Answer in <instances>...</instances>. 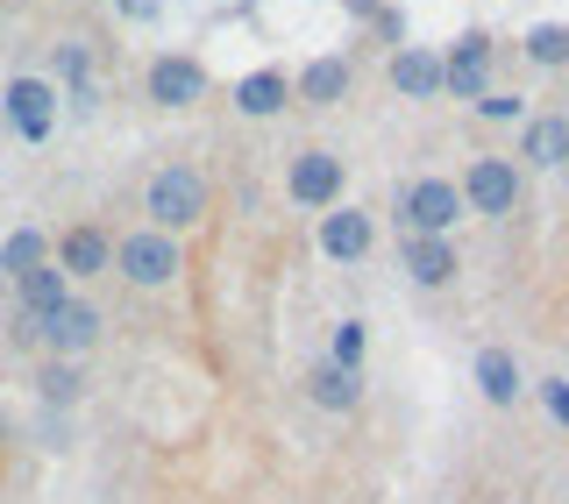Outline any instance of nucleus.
<instances>
[{"label":"nucleus","instance_id":"obj_1","mask_svg":"<svg viewBox=\"0 0 569 504\" xmlns=\"http://www.w3.org/2000/svg\"><path fill=\"white\" fill-rule=\"evenodd\" d=\"M142 213L157 221V235H178V228H192L207 213V178L192 164H164L150 178V192H142Z\"/></svg>","mask_w":569,"mask_h":504},{"label":"nucleus","instance_id":"obj_2","mask_svg":"<svg viewBox=\"0 0 569 504\" xmlns=\"http://www.w3.org/2000/svg\"><path fill=\"white\" fill-rule=\"evenodd\" d=\"M114 270H121L129 284H142V292H164L178 270H186V256H178V235L142 228V235H121V242H114Z\"/></svg>","mask_w":569,"mask_h":504},{"label":"nucleus","instance_id":"obj_3","mask_svg":"<svg viewBox=\"0 0 569 504\" xmlns=\"http://www.w3.org/2000/svg\"><path fill=\"white\" fill-rule=\"evenodd\" d=\"M456 213H462L456 178H413V185L399 192V221H406V235H441V242H449Z\"/></svg>","mask_w":569,"mask_h":504},{"label":"nucleus","instance_id":"obj_4","mask_svg":"<svg viewBox=\"0 0 569 504\" xmlns=\"http://www.w3.org/2000/svg\"><path fill=\"white\" fill-rule=\"evenodd\" d=\"M29 341H43V349H50V363H64V355H86V349L100 341V305H86V299H64L58 313L29 320Z\"/></svg>","mask_w":569,"mask_h":504},{"label":"nucleus","instance_id":"obj_5","mask_svg":"<svg viewBox=\"0 0 569 504\" xmlns=\"http://www.w3.org/2000/svg\"><path fill=\"white\" fill-rule=\"evenodd\" d=\"M441 93H456V100H485L491 93V36L485 29L456 36V50L441 58Z\"/></svg>","mask_w":569,"mask_h":504},{"label":"nucleus","instance_id":"obj_6","mask_svg":"<svg viewBox=\"0 0 569 504\" xmlns=\"http://www.w3.org/2000/svg\"><path fill=\"white\" fill-rule=\"evenodd\" d=\"M284 192H292L299 206H313V213L342 206V157H335V150H299V157H292V178H284Z\"/></svg>","mask_w":569,"mask_h":504},{"label":"nucleus","instance_id":"obj_7","mask_svg":"<svg viewBox=\"0 0 569 504\" xmlns=\"http://www.w3.org/2000/svg\"><path fill=\"white\" fill-rule=\"evenodd\" d=\"M462 206L470 213H512L520 206V171L506 164V157H477L470 171H462Z\"/></svg>","mask_w":569,"mask_h":504},{"label":"nucleus","instance_id":"obj_8","mask_svg":"<svg viewBox=\"0 0 569 504\" xmlns=\"http://www.w3.org/2000/svg\"><path fill=\"white\" fill-rule=\"evenodd\" d=\"M0 107H8V121H14L22 142H43L50 129H58V85H50V79H8Z\"/></svg>","mask_w":569,"mask_h":504},{"label":"nucleus","instance_id":"obj_9","mask_svg":"<svg viewBox=\"0 0 569 504\" xmlns=\"http://www.w3.org/2000/svg\"><path fill=\"white\" fill-rule=\"evenodd\" d=\"M150 100L157 107H200L207 100V64L186 58V50H164L150 64Z\"/></svg>","mask_w":569,"mask_h":504},{"label":"nucleus","instance_id":"obj_10","mask_svg":"<svg viewBox=\"0 0 569 504\" xmlns=\"http://www.w3.org/2000/svg\"><path fill=\"white\" fill-rule=\"evenodd\" d=\"M64 270V278H100V270H114V235L93 221H79V228H64V242H58V256H50Z\"/></svg>","mask_w":569,"mask_h":504},{"label":"nucleus","instance_id":"obj_11","mask_svg":"<svg viewBox=\"0 0 569 504\" xmlns=\"http://www.w3.org/2000/svg\"><path fill=\"white\" fill-rule=\"evenodd\" d=\"M370 242H378L370 213H356V206H328V213H320V249H328L335 263H363Z\"/></svg>","mask_w":569,"mask_h":504},{"label":"nucleus","instance_id":"obj_12","mask_svg":"<svg viewBox=\"0 0 569 504\" xmlns=\"http://www.w3.org/2000/svg\"><path fill=\"white\" fill-rule=\"evenodd\" d=\"M520 157H527V164H541V171H562L569 164V114H527Z\"/></svg>","mask_w":569,"mask_h":504},{"label":"nucleus","instance_id":"obj_13","mask_svg":"<svg viewBox=\"0 0 569 504\" xmlns=\"http://www.w3.org/2000/svg\"><path fill=\"white\" fill-rule=\"evenodd\" d=\"M399 263H406V278H413V284H449V278H456V242H441V235H406V242H399Z\"/></svg>","mask_w":569,"mask_h":504},{"label":"nucleus","instance_id":"obj_14","mask_svg":"<svg viewBox=\"0 0 569 504\" xmlns=\"http://www.w3.org/2000/svg\"><path fill=\"white\" fill-rule=\"evenodd\" d=\"M391 85H399L406 100H435L441 93V58H435V50H420V43L391 50Z\"/></svg>","mask_w":569,"mask_h":504},{"label":"nucleus","instance_id":"obj_15","mask_svg":"<svg viewBox=\"0 0 569 504\" xmlns=\"http://www.w3.org/2000/svg\"><path fill=\"white\" fill-rule=\"evenodd\" d=\"M228 100H236L249 121H263V114H278V107L292 100V79H284L278 64H263V71H249V79H236V93H228Z\"/></svg>","mask_w":569,"mask_h":504},{"label":"nucleus","instance_id":"obj_16","mask_svg":"<svg viewBox=\"0 0 569 504\" xmlns=\"http://www.w3.org/2000/svg\"><path fill=\"white\" fill-rule=\"evenodd\" d=\"M14 292H22V313L29 320H43V313H58V305L71 299V278L58 263H36V270H22V278H14Z\"/></svg>","mask_w":569,"mask_h":504},{"label":"nucleus","instance_id":"obj_17","mask_svg":"<svg viewBox=\"0 0 569 504\" xmlns=\"http://www.w3.org/2000/svg\"><path fill=\"white\" fill-rule=\"evenodd\" d=\"M477 391H485V405H520L527 376H520V363H512V349H485V355H477Z\"/></svg>","mask_w":569,"mask_h":504},{"label":"nucleus","instance_id":"obj_18","mask_svg":"<svg viewBox=\"0 0 569 504\" xmlns=\"http://www.w3.org/2000/svg\"><path fill=\"white\" fill-rule=\"evenodd\" d=\"M342 93H349V58H313L292 79V100H307V107H335Z\"/></svg>","mask_w":569,"mask_h":504},{"label":"nucleus","instance_id":"obj_19","mask_svg":"<svg viewBox=\"0 0 569 504\" xmlns=\"http://www.w3.org/2000/svg\"><path fill=\"white\" fill-rule=\"evenodd\" d=\"M307 391H313V405L320 412H356L363 405V370H335V363H320L307 376Z\"/></svg>","mask_w":569,"mask_h":504},{"label":"nucleus","instance_id":"obj_20","mask_svg":"<svg viewBox=\"0 0 569 504\" xmlns=\"http://www.w3.org/2000/svg\"><path fill=\"white\" fill-rule=\"evenodd\" d=\"M36 263H50L43 228H14V235L0 242V270H8V278H22V270H36Z\"/></svg>","mask_w":569,"mask_h":504},{"label":"nucleus","instance_id":"obj_21","mask_svg":"<svg viewBox=\"0 0 569 504\" xmlns=\"http://www.w3.org/2000/svg\"><path fill=\"white\" fill-rule=\"evenodd\" d=\"M527 58L541 64V71L569 64V29H562V22H541V29H527Z\"/></svg>","mask_w":569,"mask_h":504},{"label":"nucleus","instance_id":"obj_22","mask_svg":"<svg viewBox=\"0 0 569 504\" xmlns=\"http://www.w3.org/2000/svg\"><path fill=\"white\" fill-rule=\"evenodd\" d=\"M328 363L335 370H363V320H342V327L328 334Z\"/></svg>","mask_w":569,"mask_h":504},{"label":"nucleus","instance_id":"obj_23","mask_svg":"<svg viewBox=\"0 0 569 504\" xmlns=\"http://www.w3.org/2000/svg\"><path fill=\"white\" fill-rule=\"evenodd\" d=\"M36 384H43V399H50V405H71V399H79V370H71V363H50L43 376H36Z\"/></svg>","mask_w":569,"mask_h":504},{"label":"nucleus","instance_id":"obj_24","mask_svg":"<svg viewBox=\"0 0 569 504\" xmlns=\"http://www.w3.org/2000/svg\"><path fill=\"white\" fill-rule=\"evenodd\" d=\"M477 114H485V121H527V100L520 93H485V100H477Z\"/></svg>","mask_w":569,"mask_h":504},{"label":"nucleus","instance_id":"obj_25","mask_svg":"<svg viewBox=\"0 0 569 504\" xmlns=\"http://www.w3.org/2000/svg\"><path fill=\"white\" fill-rule=\"evenodd\" d=\"M541 405H548V420H556V426H569V376H548V384H541Z\"/></svg>","mask_w":569,"mask_h":504},{"label":"nucleus","instance_id":"obj_26","mask_svg":"<svg viewBox=\"0 0 569 504\" xmlns=\"http://www.w3.org/2000/svg\"><path fill=\"white\" fill-rule=\"evenodd\" d=\"M114 14H121V22H157L164 0H114Z\"/></svg>","mask_w":569,"mask_h":504},{"label":"nucleus","instance_id":"obj_27","mask_svg":"<svg viewBox=\"0 0 569 504\" xmlns=\"http://www.w3.org/2000/svg\"><path fill=\"white\" fill-rule=\"evenodd\" d=\"M370 29H378L385 43H399V50H406V14H399V8H378V22H370Z\"/></svg>","mask_w":569,"mask_h":504},{"label":"nucleus","instance_id":"obj_28","mask_svg":"<svg viewBox=\"0 0 569 504\" xmlns=\"http://www.w3.org/2000/svg\"><path fill=\"white\" fill-rule=\"evenodd\" d=\"M342 8L356 14V22H378V8H385V0H342Z\"/></svg>","mask_w":569,"mask_h":504}]
</instances>
